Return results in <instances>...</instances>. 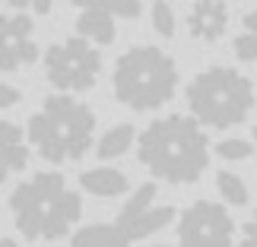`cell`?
<instances>
[{"label":"cell","mask_w":257,"mask_h":247,"mask_svg":"<svg viewBox=\"0 0 257 247\" xmlns=\"http://www.w3.org/2000/svg\"><path fill=\"white\" fill-rule=\"evenodd\" d=\"M178 247H238V225L216 200L187 203L175 219Z\"/></svg>","instance_id":"7"},{"label":"cell","mask_w":257,"mask_h":247,"mask_svg":"<svg viewBox=\"0 0 257 247\" xmlns=\"http://www.w3.org/2000/svg\"><path fill=\"white\" fill-rule=\"evenodd\" d=\"M42 51L35 42V23L29 13H0V70L16 73L32 67Z\"/></svg>","instance_id":"8"},{"label":"cell","mask_w":257,"mask_h":247,"mask_svg":"<svg viewBox=\"0 0 257 247\" xmlns=\"http://www.w3.org/2000/svg\"><path fill=\"white\" fill-rule=\"evenodd\" d=\"M73 247H127V241L114 231V225H92L73 234Z\"/></svg>","instance_id":"18"},{"label":"cell","mask_w":257,"mask_h":247,"mask_svg":"<svg viewBox=\"0 0 257 247\" xmlns=\"http://www.w3.org/2000/svg\"><path fill=\"white\" fill-rule=\"evenodd\" d=\"M137 159L156 181L187 187L210 168V136L191 114H165L137 133Z\"/></svg>","instance_id":"2"},{"label":"cell","mask_w":257,"mask_h":247,"mask_svg":"<svg viewBox=\"0 0 257 247\" xmlns=\"http://www.w3.org/2000/svg\"><path fill=\"white\" fill-rule=\"evenodd\" d=\"M29 136L19 124L13 121H0V184H7L13 174L26 171L29 165Z\"/></svg>","instance_id":"10"},{"label":"cell","mask_w":257,"mask_h":247,"mask_svg":"<svg viewBox=\"0 0 257 247\" xmlns=\"http://www.w3.org/2000/svg\"><path fill=\"white\" fill-rule=\"evenodd\" d=\"M156 196H159V187H156V184H140L124 200V206H121V212H117L114 222L121 225V222H131V219H137V215H143L146 209H153V206H156Z\"/></svg>","instance_id":"16"},{"label":"cell","mask_w":257,"mask_h":247,"mask_svg":"<svg viewBox=\"0 0 257 247\" xmlns=\"http://www.w3.org/2000/svg\"><path fill=\"white\" fill-rule=\"evenodd\" d=\"M187 32L200 45H216L229 32V7L225 0H194L187 10Z\"/></svg>","instance_id":"9"},{"label":"cell","mask_w":257,"mask_h":247,"mask_svg":"<svg viewBox=\"0 0 257 247\" xmlns=\"http://www.w3.org/2000/svg\"><path fill=\"white\" fill-rule=\"evenodd\" d=\"M70 4L80 10V13H86V10H102L105 0H70Z\"/></svg>","instance_id":"25"},{"label":"cell","mask_w":257,"mask_h":247,"mask_svg":"<svg viewBox=\"0 0 257 247\" xmlns=\"http://www.w3.org/2000/svg\"><path fill=\"white\" fill-rule=\"evenodd\" d=\"M146 247H178V244H146Z\"/></svg>","instance_id":"27"},{"label":"cell","mask_w":257,"mask_h":247,"mask_svg":"<svg viewBox=\"0 0 257 247\" xmlns=\"http://www.w3.org/2000/svg\"><path fill=\"white\" fill-rule=\"evenodd\" d=\"M131 146H137V130H134V124H114V127H108V130L98 136L95 155H98L102 162H114V159H121V155L131 149Z\"/></svg>","instance_id":"14"},{"label":"cell","mask_w":257,"mask_h":247,"mask_svg":"<svg viewBox=\"0 0 257 247\" xmlns=\"http://www.w3.org/2000/svg\"><path fill=\"white\" fill-rule=\"evenodd\" d=\"M254 86L235 67H206L187 83V108L200 127L232 130L254 111Z\"/></svg>","instance_id":"5"},{"label":"cell","mask_w":257,"mask_h":247,"mask_svg":"<svg viewBox=\"0 0 257 247\" xmlns=\"http://www.w3.org/2000/svg\"><path fill=\"white\" fill-rule=\"evenodd\" d=\"M254 140H241V136H229V140H219L213 146V152L219 155L222 162H248L254 155Z\"/></svg>","instance_id":"19"},{"label":"cell","mask_w":257,"mask_h":247,"mask_svg":"<svg viewBox=\"0 0 257 247\" xmlns=\"http://www.w3.org/2000/svg\"><path fill=\"white\" fill-rule=\"evenodd\" d=\"M251 133H254V146H257V127H254V130H251Z\"/></svg>","instance_id":"28"},{"label":"cell","mask_w":257,"mask_h":247,"mask_svg":"<svg viewBox=\"0 0 257 247\" xmlns=\"http://www.w3.org/2000/svg\"><path fill=\"white\" fill-rule=\"evenodd\" d=\"M178 64L156 45H134L114 61L111 92L131 111H156L175 98Z\"/></svg>","instance_id":"4"},{"label":"cell","mask_w":257,"mask_h":247,"mask_svg":"<svg viewBox=\"0 0 257 247\" xmlns=\"http://www.w3.org/2000/svg\"><path fill=\"white\" fill-rule=\"evenodd\" d=\"M232 48H235V57H238L241 64L257 61V10L244 13V19H241V32H238V38H235Z\"/></svg>","instance_id":"17"},{"label":"cell","mask_w":257,"mask_h":247,"mask_svg":"<svg viewBox=\"0 0 257 247\" xmlns=\"http://www.w3.org/2000/svg\"><path fill=\"white\" fill-rule=\"evenodd\" d=\"M80 187L89 196H98V200H114V196H124L131 190V181L121 168H111V165H95V168H86L80 174Z\"/></svg>","instance_id":"11"},{"label":"cell","mask_w":257,"mask_h":247,"mask_svg":"<svg viewBox=\"0 0 257 247\" xmlns=\"http://www.w3.org/2000/svg\"><path fill=\"white\" fill-rule=\"evenodd\" d=\"M117 19L111 16V10L102 7V10H86V13L76 16V35L86 38L92 45H111L114 42V32H117Z\"/></svg>","instance_id":"13"},{"label":"cell","mask_w":257,"mask_h":247,"mask_svg":"<svg viewBox=\"0 0 257 247\" xmlns=\"http://www.w3.org/2000/svg\"><path fill=\"white\" fill-rule=\"evenodd\" d=\"M102 76V54L92 42L73 35L45 51V80L64 95L89 92Z\"/></svg>","instance_id":"6"},{"label":"cell","mask_w":257,"mask_h":247,"mask_svg":"<svg viewBox=\"0 0 257 247\" xmlns=\"http://www.w3.org/2000/svg\"><path fill=\"white\" fill-rule=\"evenodd\" d=\"M10 7H13V13H26V10H32L38 16H48L54 7V0H7Z\"/></svg>","instance_id":"22"},{"label":"cell","mask_w":257,"mask_h":247,"mask_svg":"<svg viewBox=\"0 0 257 247\" xmlns=\"http://www.w3.org/2000/svg\"><path fill=\"white\" fill-rule=\"evenodd\" d=\"M216 193H219L222 206H235V209L251 203V187L235 171H216Z\"/></svg>","instance_id":"15"},{"label":"cell","mask_w":257,"mask_h":247,"mask_svg":"<svg viewBox=\"0 0 257 247\" xmlns=\"http://www.w3.org/2000/svg\"><path fill=\"white\" fill-rule=\"evenodd\" d=\"M0 247H23L16 238H0Z\"/></svg>","instance_id":"26"},{"label":"cell","mask_w":257,"mask_h":247,"mask_svg":"<svg viewBox=\"0 0 257 247\" xmlns=\"http://www.w3.org/2000/svg\"><path fill=\"white\" fill-rule=\"evenodd\" d=\"M238 247H257V209L241 222V228H238Z\"/></svg>","instance_id":"23"},{"label":"cell","mask_w":257,"mask_h":247,"mask_svg":"<svg viewBox=\"0 0 257 247\" xmlns=\"http://www.w3.org/2000/svg\"><path fill=\"white\" fill-rule=\"evenodd\" d=\"M10 219L19 238L32 244H54L70 238L83 219V196L61 171H35L10 190Z\"/></svg>","instance_id":"1"},{"label":"cell","mask_w":257,"mask_h":247,"mask_svg":"<svg viewBox=\"0 0 257 247\" xmlns=\"http://www.w3.org/2000/svg\"><path fill=\"white\" fill-rule=\"evenodd\" d=\"M150 19H153V29H156L162 38H172V35H175V10H172L169 0H156Z\"/></svg>","instance_id":"20"},{"label":"cell","mask_w":257,"mask_h":247,"mask_svg":"<svg viewBox=\"0 0 257 247\" xmlns=\"http://www.w3.org/2000/svg\"><path fill=\"white\" fill-rule=\"evenodd\" d=\"M114 19H137L143 13V0H105Z\"/></svg>","instance_id":"21"},{"label":"cell","mask_w":257,"mask_h":247,"mask_svg":"<svg viewBox=\"0 0 257 247\" xmlns=\"http://www.w3.org/2000/svg\"><path fill=\"white\" fill-rule=\"evenodd\" d=\"M19 102H23V92L10 83H0V111H7V108H13Z\"/></svg>","instance_id":"24"},{"label":"cell","mask_w":257,"mask_h":247,"mask_svg":"<svg viewBox=\"0 0 257 247\" xmlns=\"http://www.w3.org/2000/svg\"><path fill=\"white\" fill-rule=\"evenodd\" d=\"M26 136L48 165L80 162L95 146V111L76 95H48L29 117Z\"/></svg>","instance_id":"3"},{"label":"cell","mask_w":257,"mask_h":247,"mask_svg":"<svg viewBox=\"0 0 257 247\" xmlns=\"http://www.w3.org/2000/svg\"><path fill=\"white\" fill-rule=\"evenodd\" d=\"M175 219H178V212L172 209V206H153V209H146L143 215H137V219H131V222H121V225L114 222V231L121 234L127 244H134V241H146L150 234L162 231L165 225H172Z\"/></svg>","instance_id":"12"}]
</instances>
